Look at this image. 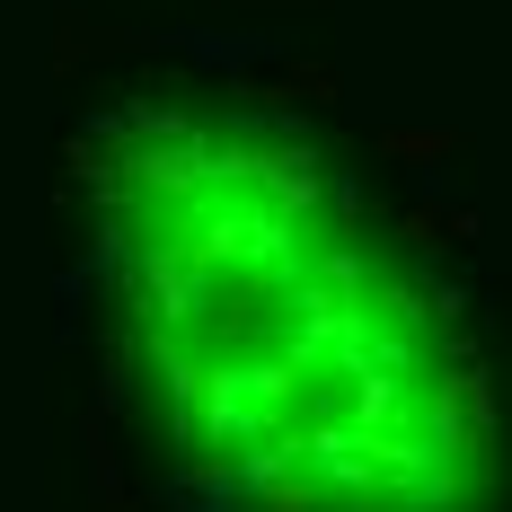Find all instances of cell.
<instances>
[{
	"mask_svg": "<svg viewBox=\"0 0 512 512\" xmlns=\"http://www.w3.org/2000/svg\"><path fill=\"white\" fill-rule=\"evenodd\" d=\"M133 318L186 433L292 512H442L477 468L468 371L318 195L301 151L186 133L124 159Z\"/></svg>",
	"mask_w": 512,
	"mask_h": 512,
	"instance_id": "6da1fadb",
	"label": "cell"
}]
</instances>
